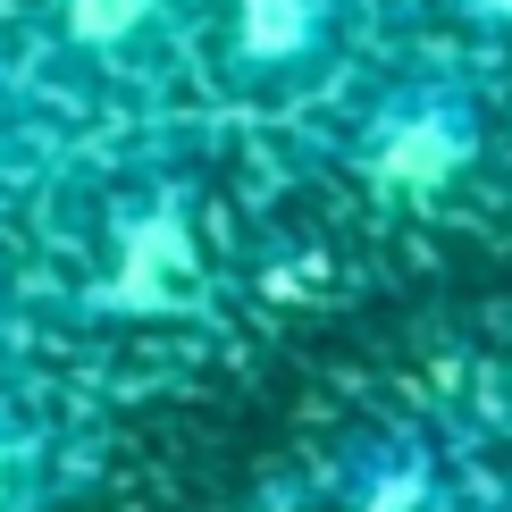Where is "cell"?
Segmentation results:
<instances>
[{"label": "cell", "mask_w": 512, "mask_h": 512, "mask_svg": "<svg viewBox=\"0 0 512 512\" xmlns=\"http://www.w3.org/2000/svg\"><path fill=\"white\" fill-rule=\"evenodd\" d=\"M336 51V0H227L219 26V68L252 93L311 84Z\"/></svg>", "instance_id": "cell-5"}, {"label": "cell", "mask_w": 512, "mask_h": 512, "mask_svg": "<svg viewBox=\"0 0 512 512\" xmlns=\"http://www.w3.org/2000/svg\"><path fill=\"white\" fill-rule=\"evenodd\" d=\"M34 336H42V319H34V269L0 244V370H17Z\"/></svg>", "instance_id": "cell-8"}, {"label": "cell", "mask_w": 512, "mask_h": 512, "mask_svg": "<svg viewBox=\"0 0 512 512\" xmlns=\"http://www.w3.org/2000/svg\"><path fill=\"white\" fill-rule=\"evenodd\" d=\"M59 34L84 68H143L160 42V0H59Z\"/></svg>", "instance_id": "cell-6"}, {"label": "cell", "mask_w": 512, "mask_h": 512, "mask_svg": "<svg viewBox=\"0 0 512 512\" xmlns=\"http://www.w3.org/2000/svg\"><path fill=\"white\" fill-rule=\"evenodd\" d=\"M303 512H479L454 454L420 420H370L336 437L328 462L303 479Z\"/></svg>", "instance_id": "cell-3"}, {"label": "cell", "mask_w": 512, "mask_h": 512, "mask_svg": "<svg viewBox=\"0 0 512 512\" xmlns=\"http://www.w3.org/2000/svg\"><path fill=\"white\" fill-rule=\"evenodd\" d=\"M471 9L487 17V26H512V0H471Z\"/></svg>", "instance_id": "cell-9"}, {"label": "cell", "mask_w": 512, "mask_h": 512, "mask_svg": "<svg viewBox=\"0 0 512 512\" xmlns=\"http://www.w3.org/2000/svg\"><path fill=\"white\" fill-rule=\"evenodd\" d=\"M479 143V101L454 76H412L378 93L370 118L353 126V177L387 202H437L479 168Z\"/></svg>", "instance_id": "cell-2"}, {"label": "cell", "mask_w": 512, "mask_h": 512, "mask_svg": "<svg viewBox=\"0 0 512 512\" xmlns=\"http://www.w3.org/2000/svg\"><path fill=\"white\" fill-rule=\"evenodd\" d=\"M219 303L202 210L177 177H118L84 194L34 269V319L76 345H143L185 336Z\"/></svg>", "instance_id": "cell-1"}, {"label": "cell", "mask_w": 512, "mask_h": 512, "mask_svg": "<svg viewBox=\"0 0 512 512\" xmlns=\"http://www.w3.org/2000/svg\"><path fill=\"white\" fill-rule=\"evenodd\" d=\"M42 152H51V135H42L34 93L0 68V202H17V194L42 177Z\"/></svg>", "instance_id": "cell-7"}, {"label": "cell", "mask_w": 512, "mask_h": 512, "mask_svg": "<svg viewBox=\"0 0 512 512\" xmlns=\"http://www.w3.org/2000/svg\"><path fill=\"white\" fill-rule=\"evenodd\" d=\"M93 471L84 420L59 412L42 387L0 370V512H59Z\"/></svg>", "instance_id": "cell-4"}, {"label": "cell", "mask_w": 512, "mask_h": 512, "mask_svg": "<svg viewBox=\"0 0 512 512\" xmlns=\"http://www.w3.org/2000/svg\"><path fill=\"white\" fill-rule=\"evenodd\" d=\"M479 512H512V487H504V496H487V504H479Z\"/></svg>", "instance_id": "cell-10"}]
</instances>
